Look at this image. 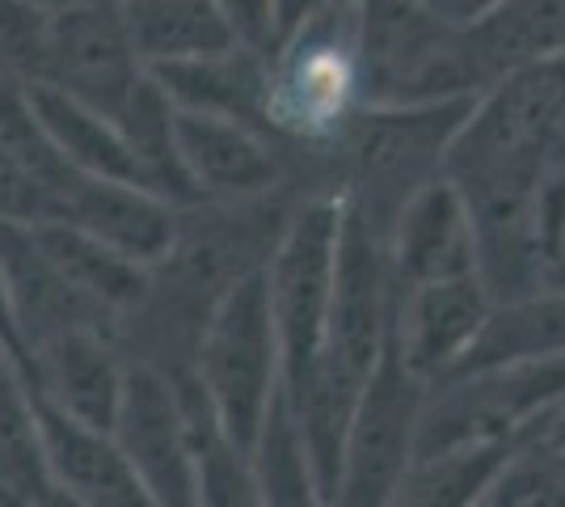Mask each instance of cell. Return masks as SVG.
Here are the masks:
<instances>
[{"label": "cell", "mask_w": 565, "mask_h": 507, "mask_svg": "<svg viewBox=\"0 0 565 507\" xmlns=\"http://www.w3.org/2000/svg\"><path fill=\"white\" fill-rule=\"evenodd\" d=\"M472 97H444V102H363L338 136L342 152V187L367 220L388 233L401 203L444 173L456 127L469 115Z\"/></svg>", "instance_id": "obj_1"}, {"label": "cell", "mask_w": 565, "mask_h": 507, "mask_svg": "<svg viewBox=\"0 0 565 507\" xmlns=\"http://www.w3.org/2000/svg\"><path fill=\"white\" fill-rule=\"evenodd\" d=\"M194 377L212 398L215 414L236 440V448L249 457L262 414L282 385V347L262 266L241 275L220 296L194 347Z\"/></svg>", "instance_id": "obj_2"}, {"label": "cell", "mask_w": 565, "mask_h": 507, "mask_svg": "<svg viewBox=\"0 0 565 507\" xmlns=\"http://www.w3.org/2000/svg\"><path fill=\"white\" fill-rule=\"evenodd\" d=\"M363 106V60L354 4L308 18L270 51V136L300 145H338L342 127Z\"/></svg>", "instance_id": "obj_3"}, {"label": "cell", "mask_w": 565, "mask_h": 507, "mask_svg": "<svg viewBox=\"0 0 565 507\" xmlns=\"http://www.w3.org/2000/svg\"><path fill=\"white\" fill-rule=\"evenodd\" d=\"M565 393V356L469 368L435 381L426 393L414 457L460 444H498L536 427Z\"/></svg>", "instance_id": "obj_4"}, {"label": "cell", "mask_w": 565, "mask_h": 507, "mask_svg": "<svg viewBox=\"0 0 565 507\" xmlns=\"http://www.w3.org/2000/svg\"><path fill=\"white\" fill-rule=\"evenodd\" d=\"M338 233H342V191H326L287 212L279 237L262 263L287 385L300 381L326 351Z\"/></svg>", "instance_id": "obj_5"}, {"label": "cell", "mask_w": 565, "mask_h": 507, "mask_svg": "<svg viewBox=\"0 0 565 507\" xmlns=\"http://www.w3.org/2000/svg\"><path fill=\"white\" fill-rule=\"evenodd\" d=\"M426 393H430V381H423L401 360L397 342L388 335L380 347L376 368L367 372V381L359 389V402H354L347 453H342V483H338L333 504H393L401 478L414 461Z\"/></svg>", "instance_id": "obj_6"}, {"label": "cell", "mask_w": 565, "mask_h": 507, "mask_svg": "<svg viewBox=\"0 0 565 507\" xmlns=\"http://www.w3.org/2000/svg\"><path fill=\"white\" fill-rule=\"evenodd\" d=\"M118 448L127 465L136 469L148 504L161 507H194L199 504V478H194V457H190L186 411L178 381L166 368L127 356L122 372V393L115 411Z\"/></svg>", "instance_id": "obj_7"}, {"label": "cell", "mask_w": 565, "mask_h": 507, "mask_svg": "<svg viewBox=\"0 0 565 507\" xmlns=\"http://www.w3.org/2000/svg\"><path fill=\"white\" fill-rule=\"evenodd\" d=\"M393 326V271H388V233L367 220L342 194V233L333 263L330 335L326 356L354 381H367L380 347Z\"/></svg>", "instance_id": "obj_8"}, {"label": "cell", "mask_w": 565, "mask_h": 507, "mask_svg": "<svg viewBox=\"0 0 565 507\" xmlns=\"http://www.w3.org/2000/svg\"><path fill=\"white\" fill-rule=\"evenodd\" d=\"M143 73L148 68L131 43V30L118 4H76V9H55L47 18L43 76L34 85H51L118 119Z\"/></svg>", "instance_id": "obj_9"}, {"label": "cell", "mask_w": 565, "mask_h": 507, "mask_svg": "<svg viewBox=\"0 0 565 507\" xmlns=\"http://www.w3.org/2000/svg\"><path fill=\"white\" fill-rule=\"evenodd\" d=\"M173 131H178L182 166L203 199L249 203L282 187L279 148L270 145V131H262L254 123L173 106Z\"/></svg>", "instance_id": "obj_10"}, {"label": "cell", "mask_w": 565, "mask_h": 507, "mask_svg": "<svg viewBox=\"0 0 565 507\" xmlns=\"http://www.w3.org/2000/svg\"><path fill=\"white\" fill-rule=\"evenodd\" d=\"M490 309H494V300L481 284V275L435 279V284L393 292L388 335L397 342L401 360L435 385V381L451 377L460 360L469 356Z\"/></svg>", "instance_id": "obj_11"}, {"label": "cell", "mask_w": 565, "mask_h": 507, "mask_svg": "<svg viewBox=\"0 0 565 507\" xmlns=\"http://www.w3.org/2000/svg\"><path fill=\"white\" fill-rule=\"evenodd\" d=\"M388 271L393 292L477 275L472 212L448 173H435L401 203V212L388 224Z\"/></svg>", "instance_id": "obj_12"}, {"label": "cell", "mask_w": 565, "mask_h": 507, "mask_svg": "<svg viewBox=\"0 0 565 507\" xmlns=\"http://www.w3.org/2000/svg\"><path fill=\"white\" fill-rule=\"evenodd\" d=\"M127 351L106 326H64L25 351V381L51 406L76 414L94 427H110L122 393Z\"/></svg>", "instance_id": "obj_13"}, {"label": "cell", "mask_w": 565, "mask_h": 507, "mask_svg": "<svg viewBox=\"0 0 565 507\" xmlns=\"http://www.w3.org/2000/svg\"><path fill=\"white\" fill-rule=\"evenodd\" d=\"M39 414V440L47 457L51 483L64 504L85 507H136L148 504L136 469L127 465L122 448L110 427H94L76 414L51 406L47 398L34 393Z\"/></svg>", "instance_id": "obj_14"}, {"label": "cell", "mask_w": 565, "mask_h": 507, "mask_svg": "<svg viewBox=\"0 0 565 507\" xmlns=\"http://www.w3.org/2000/svg\"><path fill=\"white\" fill-rule=\"evenodd\" d=\"M51 220L76 224V229L102 237L106 245L122 250L127 258H136L143 266H157L173 250V242H178L182 208H173L169 199H161L148 187H136V182H115V178L81 173L68 191L60 194Z\"/></svg>", "instance_id": "obj_15"}, {"label": "cell", "mask_w": 565, "mask_h": 507, "mask_svg": "<svg viewBox=\"0 0 565 507\" xmlns=\"http://www.w3.org/2000/svg\"><path fill=\"white\" fill-rule=\"evenodd\" d=\"M148 73L166 89L173 106L212 110V115L245 119L262 127V131H270V123H266L270 51L254 47V43H236V47L212 51V55H194V60H178V64H157Z\"/></svg>", "instance_id": "obj_16"}, {"label": "cell", "mask_w": 565, "mask_h": 507, "mask_svg": "<svg viewBox=\"0 0 565 507\" xmlns=\"http://www.w3.org/2000/svg\"><path fill=\"white\" fill-rule=\"evenodd\" d=\"M30 229H34L51 266L94 305L97 314L110 317L118 330L140 314L148 288H152V266L127 258L122 250L106 245L102 237L76 229V224H64V220H39Z\"/></svg>", "instance_id": "obj_17"}, {"label": "cell", "mask_w": 565, "mask_h": 507, "mask_svg": "<svg viewBox=\"0 0 565 507\" xmlns=\"http://www.w3.org/2000/svg\"><path fill=\"white\" fill-rule=\"evenodd\" d=\"M0 504L4 507H60V490L51 483L34 389L25 381L22 360L0 342Z\"/></svg>", "instance_id": "obj_18"}, {"label": "cell", "mask_w": 565, "mask_h": 507, "mask_svg": "<svg viewBox=\"0 0 565 507\" xmlns=\"http://www.w3.org/2000/svg\"><path fill=\"white\" fill-rule=\"evenodd\" d=\"M122 22L140 51L143 68L178 64L194 55L245 43L220 0H122Z\"/></svg>", "instance_id": "obj_19"}, {"label": "cell", "mask_w": 565, "mask_h": 507, "mask_svg": "<svg viewBox=\"0 0 565 507\" xmlns=\"http://www.w3.org/2000/svg\"><path fill=\"white\" fill-rule=\"evenodd\" d=\"M30 102H34L39 119L51 131L55 148L68 157L72 169L143 187L136 157H131V145H127L118 119L102 115V110L85 106V102H76V97L60 94V89H51V85H30Z\"/></svg>", "instance_id": "obj_20"}, {"label": "cell", "mask_w": 565, "mask_h": 507, "mask_svg": "<svg viewBox=\"0 0 565 507\" xmlns=\"http://www.w3.org/2000/svg\"><path fill=\"white\" fill-rule=\"evenodd\" d=\"M553 356H565V284H548L532 296L494 305L456 372L511 360H553Z\"/></svg>", "instance_id": "obj_21"}, {"label": "cell", "mask_w": 565, "mask_h": 507, "mask_svg": "<svg viewBox=\"0 0 565 507\" xmlns=\"http://www.w3.org/2000/svg\"><path fill=\"white\" fill-rule=\"evenodd\" d=\"M118 127H122V136L131 145L140 182L148 191L169 199L173 208H199V203H207L199 194V187L190 182L186 166H182L178 131H173V102L152 81V73H143L136 94L127 97V106L118 110Z\"/></svg>", "instance_id": "obj_22"}, {"label": "cell", "mask_w": 565, "mask_h": 507, "mask_svg": "<svg viewBox=\"0 0 565 507\" xmlns=\"http://www.w3.org/2000/svg\"><path fill=\"white\" fill-rule=\"evenodd\" d=\"M249 469H254L262 504H321L305 432H300V419L291 411V398L282 385L262 414L258 440L249 448Z\"/></svg>", "instance_id": "obj_23"}, {"label": "cell", "mask_w": 565, "mask_h": 507, "mask_svg": "<svg viewBox=\"0 0 565 507\" xmlns=\"http://www.w3.org/2000/svg\"><path fill=\"white\" fill-rule=\"evenodd\" d=\"M544 414L532 432L519 435L511 457L498 465L494 483L486 486L481 504L490 507H565V461L544 435Z\"/></svg>", "instance_id": "obj_24"}, {"label": "cell", "mask_w": 565, "mask_h": 507, "mask_svg": "<svg viewBox=\"0 0 565 507\" xmlns=\"http://www.w3.org/2000/svg\"><path fill=\"white\" fill-rule=\"evenodd\" d=\"M47 9L34 0H0V76L34 85L47 51Z\"/></svg>", "instance_id": "obj_25"}, {"label": "cell", "mask_w": 565, "mask_h": 507, "mask_svg": "<svg viewBox=\"0 0 565 507\" xmlns=\"http://www.w3.org/2000/svg\"><path fill=\"white\" fill-rule=\"evenodd\" d=\"M0 220L39 224L51 220V199L34 173H25L9 152H0Z\"/></svg>", "instance_id": "obj_26"}, {"label": "cell", "mask_w": 565, "mask_h": 507, "mask_svg": "<svg viewBox=\"0 0 565 507\" xmlns=\"http://www.w3.org/2000/svg\"><path fill=\"white\" fill-rule=\"evenodd\" d=\"M220 4L245 43L262 51L275 47V0H220Z\"/></svg>", "instance_id": "obj_27"}, {"label": "cell", "mask_w": 565, "mask_h": 507, "mask_svg": "<svg viewBox=\"0 0 565 507\" xmlns=\"http://www.w3.org/2000/svg\"><path fill=\"white\" fill-rule=\"evenodd\" d=\"M347 4H354V0H275V43L287 39L296 25H305L308 18H321V13L347 9Z\"/></svg>", "instance_id": "obj_28"}, {"label": "cell", "mask_w": 565, "mask_h": 507, "mask_svg": "<svg viewBox=\"0 0 565 507\" xmlns=\"http://www.w3.org/2000/svg\"><path fill=\"white\" fill-rule=\"evenodd\" d=\"M0 342L22 360V342H18V326H13V309H9V288H4V275H0ZM25 368V360H22Z\"/></svg>", "instance_id": "obj_29"}, {"label": "cell", "mask_w": 565, "mask_h": 507, "mask_svg": "<svg viewBox=\"0 0 565 507\" xmlns=\"http://www.w3.org/2000/svg\"><path fill=\"white\" fill-rule=\"evenodd\" d=\"M544 435H548V444L557 448V457L565 461V393L557 398V406L548 411V423H544Z\"/></svg>", "instance_id": "obj_30"}, {"label": "cell", "mask_w": 565, "mask_h": 507, "mask_svg": "<svg viewBox=\"0 0 565 507\" xmlns=\"http://www.w3.org/2000/svg\"><path fill=\"white\" fill-rule=\"evenodd\" d=\"M34 4L55 13V9H76V4H122V0H34Z\"/></svg>", "instance_id": "obj_31"}, {"label": "cell", "mask_w": 565, "mask_h": 507, "mask_svg": "<svg viewBox=\"0 0 565 507\" xmlns=\"http://www.w3.org/2000/svg\"><path fill=\"white\" fill-rule=\"evenodd\" d=\"M557 284H565V242H562V258H557Z\"/></svg>", "instance_id": "obj_32"}, {"label": "cell", "mask_w": 565, "mask_h": 507, "mask_svg": "<svg viewBox=\"0 0 565 507\" xmlns=\"http://www.w3.org/2000/svg\"><path fill=\"white\" fill-rule=\"evenodd\" d=\"M426 4H430V9H435V0H426Z\"/></svg>", "instance_id": "obj_33"}]
</instances>
